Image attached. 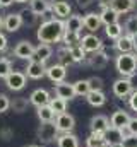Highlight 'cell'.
<instances>
[{
    "instance_id": "cell-1",
    "label": "cell",
    "mask_w": 137,
    "mask_h": 147,
    "mask_svg": "<svg viewBox=\"0 0 137 147\" xmlns=\"http://www.w3.org/2000/svg\"><path fill=\"white\" fill-rule=\"evenodd\" d=\"M65 33V22L58 21V19H50V21H43L36 31V38L39 39V43H58L62 41Z\"/></svg>"
},
{
    "instance_id": "cell-2",
    "label": "cell",
    "mask_w": 137,
    "mask_h": 147,
    "mask_svg": "<svg viewBox=\"0 0 137 147\" xmlns=\"http://www.w3.org/2000/svg\"><path fill=\"white\" fill-rule=\"evenodd\" d=\"M115 67L118 74H122L123 77H132L137 72V55L136 53H120L115 60Z\"/></svg>"
},
{
    "instance_id": "cell-3",
    "label": "cell",
    "mask_w": 137,
    "mask_h": 147,
    "mask_svg": "<svg viewBox=\"0 0 137 147\" xmlns=\"http://www.w3.org/2000/svg\"><path fill=\"white\" fill-rule=\"evenodd\" d=\"M36 137H38V140L43 142V144H52V142H55L57 137H58V130H57L55 121H43V123L39 125L38 132H36Z\"/></svg>"
},
{
    "instance_id": "cell-4",
    "label": "cell",
    "mask_w": 137,
    "mask_h": 147,
    "mask_svg": "<svg viewBox=\"0 0 137 147\" xmlns=\"http://www.w3.org/2000/svg\"><path fill=\"white\" fill-rule=\"evenodd\" d=\"M111 89H113V94L117 98H127V96H130L134 92V84H132L130 79L122 77V79H117L113 82V87Z\"/></svg>"
},
{
    "instance_id": "cell-5",
    "label": "cell",
    "mask_w": 137,
    "mask_h": 147,
    "mask_svg": "<svg viewBox=\"0 0 137 147\" xmlns=\"http://www.w3.org/2000/svg\"><path fill=\"white\" fill-rule=\"evenodd\" d=\"M55 125H57V130L58 134H70L75 127V118L70 115V113H60L55 116Z\"/></svg>"
},
{
    "instance_id": "cell-6",
    "label": "cell",
    "mask_w": 137,
    "mask_h": 147,
    "mask_svg": "<svg viewBox=\"0 0 137 147\" xmlns=\"http://www.w3.org/2000/svg\"><path fill=\"white\" fill-rule=\"evenodd\" d=\"M3 80H5V86H7L10 91H21V89L26 87L28 77H26L24 72H14V70H12Z\"/></svg>"
},
{
    "instance_id": "cell-7",
    "label": "cell",
    "mask_w": 137,
    "mask_h": 147,
    "mask_svg": "<svg viewBox=\"0 0 137 147\" xmlns=\"http://www.w3.org/2000/svg\"><path fill=\"white\" fill-rule=\"evenodd\" d=\"M81 46L86 53H96V51H101L103 50V41L96 34H86V36L81 38Z\"/></svg>"
},
{
    "instance_id": "cell-8",
    "label": "cell",
    "mask_w": 137,
    "mask_h": 147,
    "mask_svg": "<svg viewBox=\"0 0 137 147\" xmlns=\"http://www.w3.org/2000/svg\"><path fill=\"white\" fill-rule=\"evenodd\" d=\"M26 77H29V79H34V80H38V79H43L45 75H46V65H45V62H36V60H29V63H28V67H26Z\"/></svg>"
},
{
    "instance_id": "cell-9",
    "label": "cell",
    "mask_w": 137,
    "mask_h": 147,
    "mask_svg": "<svg viewBox=\"0 0 137 147\" xmlns=\"http://www.w3.org/2000/svg\"><path fill=\"white\" fill-rule=\"evenodd\" d=\"M46 75L52 82L55 84H60L65 80V75H67V67L60 65V63H53L50 67H46Z\"/></svg>"
},
{
    "instance_id": "cell-10",
    "label": "cell",
    "mask_w": 137,
    "mask_h": 147,
    "mask_svg": "<svg viewBox=\"0 0 137 147\" xmlns=\"http://www.w3.org/2000/svg\"><path fill=\"white\" fill-rule=\"evenodd\" d=\"M50 92L46 91V89H34L33 92H31V96H29V103L34 105L36 108H39V106H46V105H50Z\"/></svg>"
},
{
    "instance_id": "cell-11",
    "label": "cell",
    "mask_w": 137,
    "mask_h": 147,
    "mask_svg": "<svg viewBox=\"0 0 137 147\" xmlns=\"http://www.w3.org/2000/svg\"><path fill=\"white\" fill-rule=\"evenodd\" d=\"M108 127H110V120L104 115H96L89 121V128L93 134H104L108 130Z\"/></svg>"
},
{
    "instance_id": "cell-12",
    "label": "cell",
    "mask_w": 137,
    "mask_h": 147,
    "mask_svg": "<svg viewBox=\"0 0 137 147\" xmlns=\"http://www.w3.org/2000/svg\"><path fill=\"white\" fill-rule=\"evenodd\" d=\"M33 53H34V46L29 41H21L14 48V55L17 58H21V60H31Z\"/></svg>"
},
{
    "instance_id": "cell-13",
    "label": "cell",
    "mask_w": 137,
    "mask_h": 147,
    "mask_svg": "<svg viewBox=\"0 0 137 147\" xmlns=\"http://www.w3.org/2000/svg\"><path fill=\"white\" fill-rule=\"evenodd\" d=\"M52 53H53L52 45H48V43H39L38 46H34V53H33V57H31V60L45 62V63H46V60L52 57Z\"/></svg>"
},
{
    "instance_id": "cell-14",
    "label": "cell",
    "mask_w": 137,
    "mask_h": 147,
    "mask_svg": "<svg viewBox=\"0 0 137 147\" xmlns=\"http://www.w3.org/2000/svg\"><path fill=\"white\" fill-rule=\"evenodd\" d=\"M129 121H130V115L123 110L115 111V113L110 116V125L115 127V128H120V130L125 128V127L129 125Z\"/></svg>"
},
{
    "instance_id": "cell-15",
    "label": "cell",
    "mask_w": 137,
    "mask_h": 147,
    "mask_svg": "<svg viewBox=\"0 0 137 147\" xmlns=\"http://www.w3.org/2000/svg\"><path fill=\"white\" fill-rule=\"evenodd\" d=\"M55 94L57 98H62L65 101H70L75 98V91H74V84H68V82H60L55 86Z\"/></svg>"
},
{
    "instance_id": "cell-16",
    "label": "cell",
    "mask_w": 137,
    "mask_h": 147,
    "mask_svg": "<svg viewBox=\"0 0 137 147\" xmlns=\"http://www.w3.org/2000/svg\"><path fill=\"white\" fill-rule=\"evenodd\" d=\"M87 63H89V67H91V69L101 70V69H104V67L108 65V55H106L103 50H101V51H96V53H91V57H89Z\"/></svg>"
},
{
    "instance_id": "cell-17",
    "label": "cell",
    "mask_w": 137,
    "mask_h": 147,
    "mask_svg": "<svg viewBox=\"0 0 137 147\" xmlns=\"http://www.w3.org/2000/svg\"><path fill=\"white\" fill-rule=\"evenodd\" d=\"M101 19H100V14H96V12H89V14H86L84 16V28L89 31V33H96L98 29H100V26H101Z\"/></svg>"
},
{
    "instance_id": "cell-18",
    "label": "cell",
    "mask_w": 137,
    "mask_h": 147,
    "mask_svg": "<svg viewBox=\"0 0 137 147\" xmlns=\"http://www.w3.org/2000/svg\"><path fill=\"white\" fill-rule=\"evenodd\" d=\"M115 48L120 51V53H132L134 51V39L129 34H122L115 41Z\"/></svg>"
},
{
    "instance_id": "cell-19",
    "label": "cell",
    "mask_w": 137,
    "mask_h": 147,
    "mask_svg": "<svg viewBox=\"0 0 137 147\" xmlns=\"http://www.w3.org/2000/svg\"><path fill=\"white\" fill-rule=\"evenodd\" d=\"M52 9H53L55 16H58L60 19H68V16H72V7H70V3L65 2V0L53 2L52 3Z\"/></svg>"
},
{
    "instance_id": "cell-20",
    "label": "cell",
    "mask_w": 137,
    "mask_h": 147,
    "mask_svg": "<svg viewBox=\"0 0 137 147\" xmlns=\"http://www.w3.org/2000/svg\"><path fill=\"white\" fill-rule=\"evenodd\" d=\"M100 19H101V22L104 26L115 24V22H118L120 14H118L113 7H104V9H101V12H100Z\"/></svg>"
},
{
    "instance_id": "cell-21",
    "label": "cell",
    "mask_w": 137,
    "mask_h": 147,
    "mask_svg": "<svg viewBox=\"0 0 137 147\" xmlns=\"http://www.w3.org/2000/svg\"><path fill=\"white\" fill-rule=\"evenodd\" d=\"M21 26H22V21H21L19 12H17V14H7V17L3 19V28H5L9 33H16Z\"/></svg>"
},
{
    "instance_id": "cell-22",
    "label": "cell",
    "mask_w": 137,
    "mask_h": 147,
    "mask_svg": "<svg viewBox=\"0 0 137 147\" xmlns=\"http://www.w3.org/2000/svg\"><path fill=\"white\" fill-rule=\"evenodd\" d=\"M84 28V17L72 14L68 16V19L65 21V31H72V33H81V29Z\"/></svg>"
},
{
    "instance_id": "cell-23",
    "label": "cell",
    "mask_w": 137,
    "mask_h": 147,
    "mask_svg": "<svg viewBox=\"0 0 137 147\" xmlns=\"http://www.w3.org/2000/svg\"><path fill=\"white\" fill-rule=\"evenodd\" d=\"M57 147H79V139L72 132L70 134H58Z\"/></svg>"
},
{
    "instance_id": "cell-24",
    "label": "cell",
    "mask_w": 137,
    "mask_h": 147,
    "mask_svg": "<svg viewBox=\"0 0 137 147\" xmlns=\"http://www.w3.org/2000/svg\"><path fill=\"white\" fill-rule=\"evenodd\" d=\"M103 137H104V142H106L108 146L123 140V137H122V130H120V128H115V127H111V125H110L108 130L103 134Z\"/></svg>"
},
{
    "instance_id": "cell-25",
    "label": "cell",
    "mask_w": 137,
    "mask_h": 147,
    "mask_svg": "<svg viewBox=\"0 0 137 147\" xmlns=\"http://www.w3.org/2000/svg\"><path fill=\"white\" fill-rule=\"evenodd\" d=\"M86 99L94 108H100V106H103L106 103V96H104L103 91H89V94L86 96Z\"/></svg>"
},
{
    "instance_id": "cell-26",
    "label": "cell",
    "mask_w": 137,
    "mask_h": 147,
    "mask_svg": "<svg viewBox=\"0 0 137 147\" xmlns=\"http://www.w3.org/2000/svg\"><path fill=\"white\" fill-rule=\"evenodd\" d=\"M111 7L118 12V14H127L136 7V0H113Z\"/></svg>"
},
{
    "instance_id": "cell-27",
    "label": "cell",
    "mask_w": 137,
    "mask_h": 147,
    "mask_svg": "<svg viewBox=\"0 0 137 147\" xmlns=\"http://www.w3.org/2000/svg\"><path fill=\"white\" fill-rule=\"evenodd\" d=\"M81 33H72V31H65L64 38H62V43L65 48H72V46H77L81 45Z\"/></svg>"
},
{
    "instance_id": "cell-28",
    "label": "cell",
    "mask_w": 137,
    "mask_h": 147,
    "mask_svg": "<svg viewBox=\"0 0 137 147\" xmlns=\"http://www.w3.org/2000/svg\"><path fill=\"white\" fill-rule=\"evenodd\" d=\"M104 33H106V36L110 38V39H118V38L123 34V26L120 24V22H115V24H108V26H104Z\"/></svg>"
},
{
    "instance_id": "cell-29",
    "label": "cell",
    "mask_w": 137,
    "mask_h": 147,
    "mask_svg": "<svg viewBox=\"0 0 137 147\" xmlns=\"http://www.w3.org/2000/svg\"><path fill=\"white\" fill-rule=\"evenodd\" d=\"M50 2L46 0H29V9L33 10L36 16H43L48 9H50Z\"/></svg>"
},
{
    "instance_id": "cell-30",
    "label": "cell",
    "mask_w": 137,
    "mask_h": 147,
    "mask_svg": "<svg viewBox=\"0 0 137 147\" xmlns=\"http://www.w3.org/2000/svg\"><path fill=\"white\" fill-rule=\"evenodd\" d=\"M19 16H21V21H22L24 26H34V24L38 22V17H39V16L34 14L31 9H22V10L19 12Z\"/></svg>"
},
{
    "instance_id": "cell-31",
    "label": "cell",
    "mask_w": 137,
    "mask_h": 147,
    "mask_svg": "<svg viewBox=\"0 0 137 147\" xmlns=\"http://www.w3.org/2000/svg\"><path fill=\"white\" fill-rule=\"evenodd\" d=\"M36 115H38V118L41 120V123L43 121H55V113H53V110L50 108V105H46V106H39L38 108V111H36Z\"/></svg>"
},
{
    "instance_id": "cell-32",
    "label": "cell",
    "mask_w": 137,
    "mask_h": 147,
    "mask_svg": "<svg viewBox=\"0 0 137 147\" xmlns=\"http://www.w3.org/2000/svg\"><path fill=\"white\" fill-rule=\"evenodd\" d=\"M108 146L106 142H104V137H103V134H89V137L86 139V147H104Z\"/></svg>"
},
{
    "instance_id": "cell-33",
    "label": "cell",
    "mask_w": 137,
    "mask_h": 147,
    "mask_svg": "<svg viewBox=\"0 0 137 147\" xmlns=\"http://www.w3.org/2000/svg\"><path fill=\"white\" fill-rule=\"evenodd\" d=\"M50 108L53 110L55 115H60V113H65L67 111V101L65 99H62V98H52L50 99Z\"/></svg>"
},
{
    "instance_id": "cell-34",
    "label": "cell",
    "mask_w": 137,
    "mask_h": 147,
    "mask_svg": "<svg viewBox=\"0 0 137 147\" xmlns=\"http://www.w3.org/2000/svg\"><path fill=\"white\" fill-rule=\"evenodd\" d=\"M74 91H75V96H87L89 94V82H87V79H81V80H77V82H74Z\"/></svg>"
},
{
    "instance_id": "cell-35",
    "label": "cell",
    "mask_w": 137,
    "mask_h": 147,
    "mask_svg": "<svg viewBox=\"0 0 137 147\" xmlns=\"http://www.w3.org/2000/svg\"><path fill=\"white\" fill-rule=\"evenodd\" d=\"M29 106V101L26 98H14V101H10V108L16 113H24Z\"/></svg>"
},
{
    "instance_id": "cell-36",
    "label": "cell",
    "mask_w": 137,
    "mask_h": 147,
    "mask_svg": "<svg viewBox=\"0 0 137 147\" xmlns=\"http://www.w3.org/2000/svg\"><path fill=\"white\" fill-rule=\"evenodd\" d=\"M68 53H70V57H72L74 63H79V62H84V60H86V51L82 50V46H81V45L68 48Z\"/></svg>"
},
{
    "instance_id": "cell-37",
    "label": "cell",
    "mask_w": 137,
    "mask_h": 147,
    "mask_svg": "<svg viewBox=\"0 0 137 147\" xmlns=\"http://www.w3.org/2000/svg\"><path fill=\"white\" fill-rule=\"evenodd\" d=\"M123 29H125V34H129V36L137 34V16H130V17L125 21Z\"/></svg>"
},
{
    "instance_id": "cell-38",
    "label": "cell",
    "mask_w": 137,
    "mask_h": 147,
    "mask_svg": "<svg viewBox=\"0 0 137 147\" xmlns=\"http://www.w3.org/2000/svg\"><path fill=\"white\" fill-rule=\"evenodd\" d=\"M58 63L64 65V67H68L70 63H74V60H72V57L68 53V48H64V50L58 51Z\"/></svg>"
},
{
    "instance_id": "cell-39",
    "label": "cell",
    "mask_w": 137,
    "mask_h": 147,
    "mask_svg": "<svg viewBox=\"0 0 137 147\" xmlns=\"http://www.w3.org/2000/svg\"><path fill=\"white\" fill-rule=\"evenodd\" d=\"M12 72V63L9 58H0V79H5Z\"/></svg>"
},
{
    "instance_id": "cell-40",
    "label": "cell",
    "mask_w": 137,
    "mask_h": 147,
    "mask_svg": "<svg viewBox=\"0 0 137 147\" xmlns=\"http://www.w3.org/2000/svg\"><path fill=\"white\" fill-rule=\"evenodd\" d=\"M87 82H89V89L91 91H103V79L101 77L93 75V77L87 79Z\"/></svg>"
},
{
    "instance_id": "cell-41",
    "label": "cell",
    "mask_w": 137,
    "mask_h": 147,
    "mask_svg": "<svg viewBox=\"0 0 137 147\" xmlns=\"http://www.w3.org/2000/svg\"><path fill=\"white\" fill-rule=\"evenodd\" d=\"M10 108V99L7 94H0V113H5V111Z\"/></svg>"
},
{
    "instance_id": "cell-42",
    "label": "cell",
    "mask_w": 137,
    "mask_h": 147,
    "mask_svg": "<svg viewBox=\"0 0 137 147\" xmlns=\"http://www.w3.org/2000/svg\"><path fill=\"white\" fill-rule=\"evenodd\" d=\"M123 147H137V135H129L127 139L122 140Z\"/></svg>"
},
{
    "instance_id": "cell-43",
    "label": "cell",
    "mask_w": 137,
    "mask_h": 147,
    "mask_svg": "<svg viewBox=\"0 0 137 147\" xmlns=\"http://www.w3.org/2000/svg\"><path fill=\"white\" fill-rule=\"evenodd\" d=\"M129 106L132 111H137V91H134L130 96H129Z\"/></svg>"
},
{
    "instance_id": "cell-44",
    "label": "cell",
    "mask_w": 137,
    "mask_h": 147,
    "mask_svg": "<svg viewBox=\"0 0 137 147\" xmlns=\"http://www.w3.org/2000/svg\"><path fill=\"white\" fill-rule=\"evenodd\" d=\"M127 128H129V132H130L132 135H137V116H136V118H130V121H129Z\"/></svg>"
},
{
    "instance_id": "cell-45",
    "label": "cell",
    "mask_w": 137,
    "mask_h": 147,
    "mask_svg": "<svg viewBox=\"0 0 137 147\" xmlns=\"http://www.w3.org/2000/svg\"><path fill=\"white\" fill-rule=\"evenodd\" d=\"M5 50H7V36L0 33V51H5Z\"/></svg>"
},
{
    "instance_id": "cell-46",
    "label": "cell",
    "mask_w": 137,
    "mask_h": 147,
    "mask_svg": "<svg viewBox=\"0 0 137 147\" xmlns=\"http://www.w3.org/2000/svg\"><path fill=\"white\" fill-rule=\"evenodd\" d=\"M75 2H77V5L82 7V9H84V7H89V5L93 3V0H75Z\"/></svg>"
},
{
    "instance_id": "cell-47",
    "label": "cell",
    "mask_w": 137,
    "mask_h": 147,
    "mask_svg": "<svg viewBox=\"0 0 137 147\" xmlns=\"http://www.w3.org/2000/svg\"><path fill=\"white\" fill-rule=\"evenodd\" d=\"M0 135L3 137V140H9V137L12 135V132H10V130L7 128V130H2V132H0Z\"/></svg>"
},
{
    "instance_id": "cell-48",
    "label": "cell",
    "mask_w": 137,
    "mask_h": 147,
    "mask_svg": "<svg viewBox=\"0 0 137 147\" xmlns=\"http://www.w3.org/2000/svg\"><path fill=\"white\" fill-rule=\"evenodd\" d=\"M98 2H100L101 9H104V7H111V2H113V0H98Z\"/></svg>"
},
{
    "instance_id": "cell-49",
    "label": "cell",
    "mask_w": 137,
    "mask_h": 147,
    "mask_svg": "<svg viewBox=\"0 0 137 147\" xmlns=\"http://www.w3.org/2000/svg\"><path fill=\"white\" fill-rule=\"evenodd\" d=\"M10 3H14V0H0V7H9Z\"/></svg>"
},
{
    "instance_id": "cell-50",
    "label": "cell",
    "mask_w": 137,
    "mask_h": 147,
    "mask_svg": "<svg viewBox=\"0 0 137 147\" xmlns=\"http://www.w3.org/2000/svg\"><path fill=\"white\" fill-rule=\"evenodd\" d=\"M132 39H134V50L137 51V34H134V36H132Z\"/></svg>"
},
{
    "instance_id": "cell-51",
    "label": "cell",
    "mask_w": 137,
    "mask_h": 147,
    "mask_svg": "<svg viewBox=\"0 0 137 147\" xmlns=\"http://www.w3.org/2000/svg\"><path fill=\"white\" fill-rule=\"evenodd\" d=\"M108 147H123V144L122 142H117V144H110Z\"/></svg>"
},
{
    "instance_id": "cell-52",
    "label": "cell",
    "mask_w": 137,
    "mask_h": 147,
    "mask_svg": "<svg viewBox=\"0 0 137 147\" xmlns=\"http://www.w3.org/2000/svg\"><path fill=\"white\" fill-rule=\"evenodd\" d=\"M14 2H17V3H24V2H29V0H14Z\"/></svg>"
},
{
    "instance_id": "cell-53",
    "label": "cell",
    "mask_w": 137,
    "mask_h": 147,
    "mask_svg": "<svg viewBox=\"0 0 137 147\" xmlns=\"http://www.w3.org/2000/svg\"><path fill=\"white\" fill-rule=\"evenodd\" d=\"M3 28V19H2V16H0V29Z\"/></svg>"
},
{
    "instance_id": "cell-54",
    "label": "cell",
    "mask_w": 137,
    "mask_h": 147,
    "mask_svg": "<svg viewBox=\"0 0 137 147\" xmlns=\"http://www.w3.org/2000/svg\"><path fill=\"white\" fill-rule=\"evenodd\" d=\"M26 147H43V146H26Z\"/></svg>"
},
{
    "instance_id": "cell-55",
    "label": "cell",
    "mask_w": 137,
    "mask_h": 147,
    "mask_svg": "<svg viewBox=\"0 0 137 147\" xmlns=\"http://www.w3.org/2000/svg\"><path fill=\"white\" fill-rule=\"evenodd\" d=\"M52 2H60V0H52Z\"/></svg>"
},
{
    "instance_id": "cell-56",
    "label": "cell",
    "mask_w": 137,
    "mask_h": 147,
    "mask_svg": "<svg viewBox=\"0 0 137 147\" xmlns=\"http://www.w3.org/2000/svg\"><path fill=\"white\" fill-rule=\"evenodd\" d=\"M104 147H108V146H104Z\"/></svg>"
},
{
    "instance_id": "cell-57",
    "label": "cell",
    "mask_w": 137,
    "mask_h": 147,
    "mask_svg": "<svg viewBox=\"0 0 137 147\" xmlns=\"http://www.w3.org/2000/svg\"><path fill=\"white\" fill-rule=\"evenodd\" d=\"M0 9H2V7H0Z\"/></svg>"
}]
</instances>
